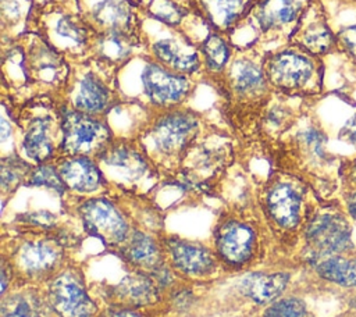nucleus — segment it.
<instances>
[{
  "mask_svg": "<svg viewBox=\"0 0 356 317\" xmlns=\"http://www.w3.org/2000/svg\"><path fill=\"white\" fill-rule=\"evenodd\" d=\"M136 35L127 31L100 32L95 42L97 56L108 64H122L134 53L136 47Z\"/></svg>",
  "mask_w": 356,
  "mask_h": 317,
  "instance_id": "393cba45",
  "label": "nucleus"
},
{
  "mask_svg": "<svg viewBox=\"0 0 356 317\" xmlns=\"http://www.w3.org/2000/svg\"><path fill=\"white\" fill-rule=\"evenodd\" d=\"M345 210L346 216L356 221V188H353L345 197Z\"/></svg>",
  "mask_w": 356,
  "mask_h": 317,
  "instance_id": "58836bf2",
  "label": "nucleus"
},
{
  "mask_svg": "<svg viewBox=\"0 0 356 317\" xmlns=\"http://www.w3.org/2000/svg\"><path fill=\"white\" fill-rule=\"evenodd\" d=\"M99 317H143V314H140L136 307H129V306H111L108 309H106Z\"/></svg>",
  "mask_w": 356,
  "mask_h": 317,
  "instance_id": "4c0bfd02",
  "label": "nucleus"
},
{
  "mask_svg": "<svg viewBox=\"0 0 356 317\" xmlns=\"http://www.w3.org/2000/svg\"><path fill=\"white\" fill-rule=\"evenodd\" d=\"M46 284L49 304L58 317H95L97 314V306L76 267L64 266Z\"/></svg>",
  "mask_w": 356,
  "mask_h": 317,
  "instance_id": "423d86ee",
  "label": "nucleus"
},
{
  "mask_svg": "<svg viewBox=\"0 0 356 317\" xmlns=\"http://www.w3.org/2000/svg\"><path fill=\"white\" fill-rule=\"evenodd\" d=\"M10 135H11V125L8 124V121L6 120V117H3V118H1V128H0V138H1V142H6Z\"/></svg>",
  "mask_w": 356,
  "mask_h": 317,
  "instance_id": "a19ab883",
  "label": "nucleus"
},
{
  "mask_svg": "<svg viewBox=\"0 0 356 317\" xmlns=\"http://www.w3.org/2000/svg\"><path fill=\"white\" fill-rule=\"evenodd\" d=\"M306 260L313 266L318 260L353 252L352 227L348 216L338 210H324L309 217L303 225Z\"/></svg>",
  "mask_w": 356,
  "mask_h": 317,
  "instance_id": "f03ea898",
  "label": "nucleus"
},
{
  "mask_svg": "<svg viewBox=\"0 0 356 317\" xmlns=\"http://www.w3.org/2000/svg\"><path fill=\"white\" fill-rule=\"evenodd\" d=\"M54 40L64 47H82L88 42L86 29L70 15H61L51 25Z\"/></svg>",
  "mask_w": 356,
  "mask_h": 317,
  "instance_id": "c85d7f7f",
  "label": "nucleus"
},
{
  "mask_svg": "<svg viewBox=\"0 0 356 317\" xmlns=\"http://www.w3.org/2000/svg\"><path fill=\"white\" fill-rule=\"evenodd\" d=\"M203 18L217 31H229L249 11L252 0H193Z\"/></svg>",
  "mask_w": 356,
  "mask_h": 317,
  "instance_id": "412c9836",
  "label": "nucleus"
},
{
  "mask_svg": "<svg viewBox=\"0 0 356 317\" xmlns=\"http://www.w3.org/2000/svg\"><path fill=\"white\" fill-rule=\"evenodd\" d=\"M28 65L35 78L47 83L57 82L65 75V64L47 44H40L32 51Z\"/></svg>",
  "mask_w": 356,
  "mask_h": 317,
  "instance_id": "bb28decb",
  "label": "nucleus"
},
{
  "mask_svg": "<svg viewBox=\"0 0 356 317\" xmlns=\"http://www.w3.org/2000/svg\"><path fill=\"white\" fill-rule=\"evenodd\" d=\"M118 250L122 260L134 270L152 273L165 263L161 241L140 229H132Z\"/></svg>",
  "mask_w": 356,
  "mask_h": 317,
  "instance_id": "2eb2a0df",
  "label": "nucleus"
},
{
  "mask_svg": "<svg viewBox=\"0 0 356 317\" xmlns=\"http://www.w3.org/2000/svg\"><path fill=\"white\" fill-rule=\"evenodd\" d=\"M96 158L106 179L110 178L115 184L138 188L152 177L145 150L127 140H113Z\"/></svg>",
  "mask_w": 356,
  "mask_h": 317,
  "instance_id": "1a4fd4ad",
  "label": "nucleus"
},
{
  "mask_svg": "<svg viewBox=\"0 0 356 317\" xmlns=\"http://www.w3.org/2000/svg\"><path fill=\"white\" fill-rule=\"evenodd\" d=\"M61 143L65 156H99L111 142L113 135L108 125L96 115L63 108L60 111Z\"/></svg>",
  "mask_w": 356,
  "mask_h": 317,
  "instance_id": "7ed1b4c3",
  "label": "nucleus"
},
{
  "mask_svg": "<svg viewBox=\"0 0 356 317\" xmlns=\"http://www.w3.org/2000/svg\"><path fill=\"white\" fill-rule=\"evenodd\" d=\"M299 28L298 44L310 54H324L335 44V38L323 19H313Z\"/></svg>",
  "mask_w": 356,
  "mask_h": 317,
  "instance_id": "cd10ccee",
  "label": "nucleus"
},
{
  "mask_svg": "<svg viewBox=\"0 0 356 317\" xmlns=\"http://www.w3.org/2000/svg\"><path fill=\"white\" fill-rule=\"evenodd\" d=\"M26 184L31 186H44L53 189L58 195H64L67 190V186L60 177L58 168L47 163L38 164L35 168H32Z\"/></svg>",
  "mask_w": 356,
  "mask_h": 317,
  "instance_id": "2f4dec72",
  "label": "nucleus"
},
{
  "mask_svg": "<svg viewBox=\"0 0 356 317\" xmlns=\"http://www.w3.org/2000/svg\"><path fill=\"white\" fill-rule=\"evenodd\" d=\"M338 40L342 43L346 51L356 58V25L342 29L338 33Z\"/></svg>",
  "mask_w": 356,
  "mask_h": 317,
  "instance_id": "e433bc0d",
  "label": "nucleus"
},
{
  "mask_svg": "<svg viewBox=\"0 0 356 317\" xmlns=\"http://www.w3.org/2000/svg\"><path fill=\"white\" fill-rule=\"evenodd\" d=\"M259 235L256 228L245 220L228 217L214 229V252L221 264L239 270L256 257Z\"/></svg>",
  "mask_w": 356,
  "mask_h": 317,
  "instance_id": "6e6552de",
  "label": "nucleus"
},
{
  "mask_svg": "<svg viewBox=\"0 0 356 317\" xmlns=\"http://www.w3.org/2000/svg\"><path fill=\"white\" fill-rule=\"evenodd\" d=\"M202 53L204 56L206 64L211 71H221L231 56L229 46L222 39V36L217 33H211L202 43Z\"/></svg>",
  "mask_w": 356,
  "mask_h": 317,
  "instance_id": "7c9ffc66",
  "label": "nucleus"
},
{
  "mask_svg": "<svg viewBox=\"0 0 356 317\" xmlns=\"http://www.w3.org/2000/svg\"><path fill=\"white\" fill-rule=\"evenodd\" d=\"M145 96L157 107L171 108L181 103L191 90V82L184 75L147 61L140 74Z\"/></svg>",
  "mask_w": 356,
  "mask_h": 317,
  "instance_id": "9b49d317",
  "label": "nucleus"
},
{
  "mask_svg": "<svg viewBox=\"0 0 356 317\" xmlns=\"http://www.w3.org/2000/svg\"><path fill=\"white\" fill-rule=\"evenodd\" d=\"M305 0H261L254 7V18L263 31L286 26L300 18Z\"/></svg>",
  "mask_w": 356,
  "mask_h": 317,
  "instance_id": "4be33fe9",
  "label": "nucleus"
},
{
  "mask_svg": "<svg viewBox=\"0 0 356 317\" xmlns=\"http://www.w3.org/2000/svg\"><path fill=\"white\" fill-rule=\"evenodd\" d=\"M57 168L67 189L76 193H95L107 184L99 163L89 156H65Z\"/></svg>",
  "mask_w": 356,
  "mask_h": 317,
  "instance_id": "ddd939ff",
  "label": "nucleus"
},
{
  "mask_svg": "<svg viewBox=\"0 0 356 317\" xmlns=\"http://www.w3.org/2000/svg\"><path fill=\"white\" fill-rule=\"evenodd\" d=\"M200 121L188 110H168L143 133L142 149L159 161H177L199 133Z\"/></svg>",
  "mask_w": 356,
  "mask_h": 317,
  "instance_id": "f257e3e1",
  "label": "nucleus"
},
{
  "mask_svg": "<svg viewBox=\"0 0 356 317\" xmlns=\"http://www.w3.org/2000/svg\"><path fill=\"white\" fill-rule=\"evenodd\" d=\"M22 150L36 164H43L53 157L56 145L53 139V120L47 115L32 118L22 135Z\"/></svg>",
  "mask_w": 356,
  "mask_h": 317,
  "instance_id": "6ab92c4d",
  "label": "nucleus"
},
{
  "mask_svg": "<svg viewBox=\"0 0 356 317\" xmlns=\"http://www.w3.org/2000/svg\"><path fill=\"white\" fill-rule=\"evenodd\" d=\"M160 241L167 264L182 278L202 281L218 273L221 261L207 245L177 235H167Z\"/></svg>",
  "mask_w": 356,
  "mask_h": 317,
  "instance_id": "39448f33",
  "label": "nucleus"
},
{
  "mask_svg": "<svg viewBox=\"0 0 356 317\" xmlns=\"http://www.w3.org/2000/svg\"><path fill=\"white\" fill-rule=\"evenodd\" d=\"M111 292L120 304L136 309L156 304L161 296V288L152 274L134 268L113 286Z\"/></svg>",
  "mask_w": 356,
  "mask_h": 317,
  "instance_id": "dca6fc26",
  "label": "nucleus"
},
{
  "mask_svg": "<svg viewBox=\"0 0 356 317\" xmlns=\"http://www.w3.org/2000/svg\"><path fill=\"white\" fill-rule=\"evenodd\" d=\"M349 307L356 311V289L353 291V293L349 298Z\"/></svg>",
  "mask_w": 356,
  "mask_h": 317,
  "instance_id": "37998d69",
  "label": "nucleus"
},
{
  "mask_svg": "<svg viewBox=\"0 0 356 317\" xmlns=\"http://www.w3.org/2000/svg\"><path fill=\"white\" fill-rule=\"evenodd\" d=\"M76 211L85 231L107 246L118 249L134 229L124 211L103 196L85 199L78 204Z\"/></svg>",
  "mask_w": 356,
  "mask_h": 317,
  "instance_id": "0eeeda50",
  "label": "nucleus"
},
{
  "mask_svg": "<svg viewBox=\"0 0 356 317\" xmlns=\"http://www.w3.org/2000/svg\"><path fill=\"white\" fill-rule=\"evenodd\" d=\"M54 313L47 296L35 288H25L1 296L0 317H50Z\"/></svg>",
  "mask_w": 356,
  "mask_h": 317,
  "instance_id": "aec40b11",
  "label": "nucleus"
},
{
  "mask_svg": "<svg viewBox=\"0 0 356 317\" xmlns=\"http://www.w3.org/2000/svg\"><path fill=\"white\" fill-rule=\"evenodd\" d=\"M32 167L17 156H8L1 161V188L3 192H13L31 174Z\"/></svg>",
  "mask_w": 356,
  "mask_h": 317,
  "instance_id": "c756f323",
  "label": "nucleus"
},
{
  "mask_svg": "<svg viewBox=\"0 0 356 317\" xmlns=\"http://www.w3.org/2000/svg\"><path fill=\"white\" fill-rule=\"evenodd\" d=\"M346 177H348V179L350 181V184L356 186V160H353V161L349 164V168H348V171H346Z\"/></svg>",
  "mask_w": 356,
  "mask_h": 317,
  "instance_id": "79ce46f5",
  "label": "nucleus"
},
{
  "mask_svg": "<svg viewBox=\"0 0 356 317\" xmlns=\"http://www.w3.org/2000/svg\"><path fill=\"white\" fill-rule=\"evenodd\" d=\"M10 264L17 275L32 282H47L64 266V249L51 238H31L21 241L10 256Z\"/></svg>",
  "mask_w": 356,
  "mask_h": 317,
  "instance_id": "20e7f679",
  "label": "nucleus"
},
{
  "mask_svg": "<svg viewBox=\"0 0 356 317\" xmlns=\"http://www.w3.org/2000/svg\"><path fill=\"white\" fill-rule=\"evenodd\" d=\"M172 299V306L177 309V310H185V309H189L193 302H195V295L186 289V288H177L171 296Z\"/></svg>",
  "mask_w": 356,
  "mask_h": 317,
  "instance_id": "c9c22d12",
  "label": "nucleus"
},
{
  "mask_svg": "<svg viewBox=\"0 0 356 317\" xmlns=\"http://www.w3.org/2000/svg\"><path fill=\"white\" fill-rule=\"evenodd\" d=\"M32 1H35V3H40V4H43V3H46L47 0H32Z\"/></svg>",
  "mask_w": 356,
  "mask_h": 317,
  "instance_id": "c03bdc74",
  "label": "nucleus"
},
{
  "mask_svg": "<svg viewBox=\"0 0 356 317\" xmlns=\"http://www.w3.org/2000/svg\"><path fill=\"white\" fill-rule=\"evenodd\" d=\"M264 72L275 88L284 92H303L316 81L317 65L314 60L305 54L292 50L278 51L271 54L264 65Z\"/></svg>",
  "mask_w": 356,
  "mask_h": 317,
  "instance_id": "9d476101",
  "label": "nucleus"
},
{
  "mask_svg": "<svg viewBox=\"0 0 356 317\" xmlns=\"http://www.w3.org/2000/svg\"><path fill=\"white\" fill-rule=\"evenodd\" d=\"M231 86L239 97H257L267 88V76L264 70L249 60H239L232 64Z\"/></svg>",
  "mask_w": 356,
  "mask_h": 317,
  "instance_id": "a878e982",
  "label": "nucleus"
},
{
  "mask_svg": "<svg viewBox=\"0 0 356 317\" xmlns=\"http://www.w3.org/2000/svg\"><path fill=\"white\" fill-rule=\"evenodd\" d=\"M307 306L299 296H281L267 304L263 317H306Z\"/></svg>",
  "mask_w": 356,
  "mask_h": 317,
  "instance_id": "473e14b6",
  "label": "nucleus"
},
{
  "mask_svg": "<svg viewBox=\"0 0 356 317\" xmlns=\"http://www.w3.org/2000/svg\"><path fill=\"white\" fill-rule=\"evenodd\" d=\"M289 271H256L242 275L236 282L238 292L250 302L266 306L282 296L291 282Z\"/></svg>",
  "mask_w": 356,
  "mask_h": 317,
  "instance_id": "4468645a",
  "label": "nucleus"
},
{
  "mask_svg": "<svg viewBox=\"0 0 356 317\" xmlns=\"http://www.w3.org/2000/svg\"><path fill=\"white\" fill-rule=\"evenodd\" d=\"M316 275L338 288L356 289V254L343 253L324 257L313 264Z\"/></svg>",
  "mask_w": 356,
  "mask_h": 317,
  "instance_id": "5701e85b",
  "label": "nucleus"
},
{
  "mask_svg": "<svg viewBox=\"0 0 356 317\" xmlns=\"http://www.w3.org/2000/svg\"><path fill=\"white\" fill-rule=\"evenodd\" d=\"M152 50L159 63L164 64L171 71L192 74L200 67L197 51L185 40L164 38L156 40L152 46Z\"/></svg>",
  "mask_w": 356,
  "mask_h": 317,
  "instance_id": "a211bd4d",
  "label": "nucleus"
},
{
  "mask_svg": "<svg viewBox=\"0 0 356 317\" xmlns=\"http://www.w3.org/2000/svg\"><path fill=\"white\" fill-rule=\"evenodd\" d=\"M299 138H300L302 145L306 147V150L310 154H313L314 157H318V158L324 157L327 138L320 129L310 127V128L305 129Z\"/></svg>",
  "mask_w": 356,
  "mask_h": 317,
  "instance_id": "f704fd0d",
  "label": "nucleus"
},
{
  "mask_svg": "<svg viewBox=\"0 0 356 317\" xmlns=\"http://www.w3.org/2000/svg\"><path fill=\"white\" fill-rule=\"evenodd\" d=\"M90 15L92 19L103 29L102 32H134L135 15L131 7L122 0H102L92 7Z\"/></svg>",
  "mask_w": 356,
  "mask_h": 317,
  "instance_id": "b1692460",
  "label": "nucleus"
},
{
  "mask_svg": "<svg viewBox=\"0 0 356 317\" xmlns=\"http://www.w3.org/2000/svg\"><path fill=\"white\" fill-rule=\"evenodd\" d=\"M303 190L296 184L277 181L264 195L266 213L280 229L295 231L303 221Z\"/></svg>",
  "mask_w": 356,
  "mask_h": 317,
  "instance_id": "f8f14e48",
  "label": "nucleus"
},
{
  "mask_svg": "<svg viewBox=\"0 0 356 317\" xmlns=\"http://www.w3.org/2000/svg\"><path fill=\"white\" fill-rule=\"evenodd\" d=\"M111 92L107 85L93 72H88L81 76L72 90V108L100 115L106 113L111 106Z\"/></svg>",
  "mask_w": 356,
  "mask_h": 317,
  "instance_id": "f3484780",
  "label": "nucleus"
},
{
  "mask_svg": "<svg viewBox=\"0 0 356 317\" xmlns=\"http://www.w3.org/2000/svg\"><path fill=\"white\" fill-rule=\"evenodd\" d=\"M149 13L159 21L168 25H177L186 14L182 7L172 0H152L149 4Z\"/></svg>",
  "mask_w": 356,
  "mask_h": 317,
  "instance_id": "72a5a7b5",
  "label": "nucleus"
},
{
  "mask_svg": "<svg viewBox=\"0 0 356 317\" xmlns=\"http://www.w3.org/2000/svg\"><path fill=\"white\" fill-rule=\"evenodd\" d=\"M342 136H345V139H348L352 145L356 146V117L346 122V125L342 129Z\"/></svg>",
  "mask_w": 356,
  "mask_h": 317,
  "instance_id": "ea45409f",
  "label": "nucleus"
}]
</instances>
